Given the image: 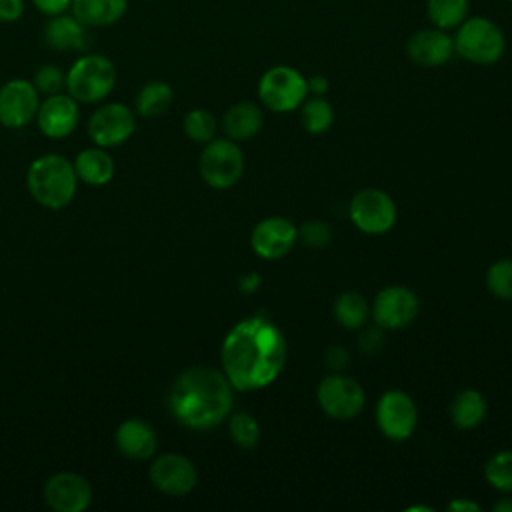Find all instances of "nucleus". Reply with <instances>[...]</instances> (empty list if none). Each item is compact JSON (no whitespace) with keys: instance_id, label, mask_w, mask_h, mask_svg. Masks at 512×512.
I'll return each mask as SVG.
<instances>
[{"instance_id":"a878e982","label":"nucleus","mask_w":512,"mask_h":512,"mask_svg":"<svg viewBox=\"0 0 512 512\" xmlns=\"http://www.w3.org/2000/svg\"><path fill=\"white\" fill-rule=\"evenodd\" d=\"M370 316V306L366 302V298L354 290L342 292L336 300H334V318L340 326L348 328V330H358L366 324Z\"/></svg>"},{"instance_id":"f03ea898","label":"nucleus","mask_w":512,"mask_h":512,"mask_svg":"<svg viewBox=\"0 0 512 512\" xmlns=\"http://www.w3.org/2000/svg\"><path fill=\"white\" fill-rule=\"evenodd\" d=\"M232 392L234 388L222 370L194 366L174 380L168 392V408L182 426L208 430L230 416Z\"/></svg>"},{"instance_id":"9b49d317","label":"nucleus","mask_w":512,"mask_h":512,"mask_svg":"<svg viewBox=\"0 0 512 512\" xmlns=\"http://www.w3.org/2000/svg\"><path fill=\"white\" fill-rule=\"evenodd\" d=\"M420 312V300L414 290L406 286L382 288L370 306V314L382 330H398L416 320Z\"/></svg>"},{"instance_id":"f3484780","label":"nucleus","mask_w":512,"mask_h":512,"mask_svg":"<svg viewBox=\"0 0 512 512\" xmlns=\"http://www.w3.org/2000/svg\"><path fill=\"white\" fill-rule=\"evenodd\" d=\"M78 120H80L78 102L68 92L44 96V100H40V106L36 112V124L44 136L52 140L66 138L76 130Z\"/></svg>"},{"instance_id":"39448f33","label":"nucleus","mask_w":512,"mask_h":512,"mask_svg":"<svg viewBox=\"0 0 512 512\" xmlns=\"http://www.w3.org/2000/svg\"><path fill=\"white\" fill-rule=\"evenodd\" d=\"M504 50L506 36L502 28L484 16L466 18L456 30L454 52L472 64L490 66L504 56Z\"/></svg>"},{"instance_id":"423d86ee","label":"nucleus","mask_w":512,"mask_h":512,"mask_svg":"<svg viewBox=\"0 0 512 512\" xmlns=\"http://www.w3.org/2000/svg\"><path fill=\"white\" fill-rule=\"evenodd\" d=\"M258 98L272 112H292L308 98L306 78L292 66H272L258 80Z\"/></svg>"},{"instance_id":"58836bf2","label":"nucleus","mask_w":512,"mask_h":512,"mask_svg":"<svg viewBox=\"0 0 512 512\" xmlns=\"http://www.w3.org/2000/svg\"><path fill=\"white\" fill-rule=\"evenodd\" d=\"M306 86H308V94L312 96H324L330 88L328 78L322 74H314L312 78H306Z\"/></svg>"},{"instance_id":"9d476101","label":"nucleus","mask_w":512,"mask_h":512,"mask_svg":"<svg viewBox=\"0 0 512 512\" xmlns=\"http://www.w3.org/2000/svg\"><path fill=\"white\" fill-rule=\"evenodd\" d=\"M86 130L96 146L114 148L134 134L136 116L126 104L108 102L90 114Z\"/></svg>"},{"instance_id":"c9c22d12","label":"nucleus","mask_w":512,"mask_h":512,"mask_svg":"<svg viewBox=\"0 0 512 512\" xmlns=\"http://www.w3.org/2000/svg\"><path fill=\"white\" fill-rule=\"evenodd\" d=\"M26 12V0H0V22H18Z\"/></svg>"},{"instance_id":"bb28decb","label":"nucleus","mask_w":512,"mask_h":512,"mask_svg":"<svg viewBox=\"0 0 512 512\" xmlns=\"http://www.w3.org/2000/svg\"><path fill=\"white\" fill-rule=\"evenodd\" d=\"M426 12L436 28H458L468 14V0H426Z\"/></svg>"},{"instance_id":"37998d69","label":"nucleus","mask_w":512,"mask_h":512,"mask_svg":"<svg viewBox=\"0 0 512 512\" xmlns=\"http://www.w3.org/2000/svg\"><path fill=\"white\" fill-rule=\"evenodd\" d=\"M510 2H512V0H510Z\"/></svg>"},{"instance_id":"c756f323","label":"nucleus","mask_w":512,"mask_h":512,"mask_svg":"<svg viewBox=\"0 0 512 512\" xmlns=\"http://www.w3.org/2000/svg\"><path fill=\"white\" fill-rule=\"evenodd\" d=\"M184 134L198 144H208L216 136V118L204 108H192L184 116Z\"/></svg>"},{"instance_id":"dca6fc26","label":"nucleus","mask_w":512,"mask_h":512,"mask_svg":"<svg viewBox=\"0 0 512 512\" xmlns=\"http://www.w3.org/2000/svg\"><path fill=\"white\" fill-rule=\"evenodd\" d=\"M298 240V228L284 216H270L260 220L250 234L252 250L264 260H278L286 256Z\"/></svg>"},{"instance_id":"5701e85b","label":"nucleus","mask_w":512,"mask_h":512,"mask_svg":"<svg viewBox=\"0 0 512 512\" xmlns=\"http://www.w3.org/2000/svg\"><path fill=\"white\" fill-rule=\"evenodd\" d=\"M262 124V108L254 102H238L230 106L222 118V128L230 140H248L260 132Z\"/></svg>"},{"instance_id":"f257e3e1","label":"nucleus","mask_w":512,"mask_h":512,"mask_svg":"<svg viewBox=\"0 0 512 512\" xmlns=\"http://www.w3.org/2000/svg\"><path fill=\"white\" fill-rule=\"evenodd\" d=\"M288 356L282 330L266 318H244L230 328L220 348L222 372L234 390L250 392L272 384Z\"/></svg>"},{"instance_id":"72a5a7b5","label":"nucleus","mask_w":512,"mask_h":512,"mask_svg":"<svg viewBox=\"0 0 512 512\" xmlns=\"http://www.w3.org/2000/svg\"><path fill=\"white\" fill-rule=\"evenodd\" d=\"M298 240L308 248H324L332 240V230L322 220H308L298 228Z\"/></svg>"},{"instance_id":"2f4dec72","label":"nucleus","mask_w":512,"mask_h":512,"mask_svg":"<svg viewBox=\"0 0 512 512\" xmlns=\"http://www.w3.org/2000/svg\"><path fill=\"white\" fill-rule=\"evenodd\" d=\"M32 84L40 96L66 92V70H62L56 64H42L36 68Z\"/></svg>"},{"instance_id":"4468645a","label":"nucleus","mask_w":512,"mask_h":512,"mask_svg":"<svg viewBox=\"0 0 512 512\" xmlns=\"http://www.w3.org/2000/svg\"><path fill=\"white\" fill-rule=\"evenodd\" d=\"M148 476L154 488L168 496H184L192 492L198 482V472L194 462L176 452H166L156 456L150 464Z\"/></svg>"},{"instance_id":"1a4fd4ad","label":"nucleus","mask_w":512,"mask_h":512,"mask_svg":"<svg viewBox=\"0 0 512 512\" xmlns=\"http://www.w3.org/2000/svg\"><path fill=\"white\" fill-rule=\"evenodd\" d=\"M316 398L324 414L334 420H352L364 408V388L350 376L334 372L320 380Z\"/></svg>"},{"instance_id":"ea45409f","label":"nucleus","mask_w":512,"mask_h":512,"mask_svg":"<svg viewBox=\"0 0 512 512\" xmlns=\"http://www.w3.org/2000/svg\"><path fill=\"white\" fill-rule=\"evenodd\" d=\"M260 282H262L260 274L248 272V274H244V276L238 280V288H240V292H244V294H252V292H256V290L260 288Z\"/></svg>"},{"instance_id":"b1692460","label":"nucleus","mask_w":512,"mask_h":512,"mask_svg":"<svg viewBox=\"0 0 512 512\" xmlns=\"http://www.w3.org/2000/svg\"><path fill=\"white\" fill-rule=\"evenodd\" d=\"M486 410L488 406L482 392L474 388H466L454 396L450 404V420L456 428L470 430L482 424V420L486 418Z\"/></svg>"},{"instance_id":"e433bc0d","label":"nucleus","mask_w":512,"mask_h":512,"mask_svg":"<svg viewBox=\"0 0 512 512\" xmlns=\"http://www.w3.org/2000/svg\"><path fill=\"white\" fill-rule=\"evenodd\" d=\"M324 362L330 370L340 372L350 362V352L344 346H328L324 350Z\"/></svg>"},{"instance_id":"cd10ccee","label":"nucleus","mask_w":512,"mask_h":512,"mask_svg":"<svg viewBox=\"0 0 512 512\" xmlns=\"http://www.w3.org/2000/svg\"><path fill=\"white\" fill-rule=\"evenodd\" d=\"M300 106H302L300 120L308 134H322L332 126L334 110H332V104L324 96L306 98Z\"/></svg>"},{"instance_id":"f8f14e48","label":"nucleus","mask_w":512,"mask_h":512,"mask_svg":"<svg viewBox=\"0 0 512 512\" xmlns=\"http://www.w3.org/2000/svg\"><path fill=\"white\" fill-rule=\"evenodd\" d=\"M40 94L32 80L10 78L0 86V124L20 130L36 120Z\"/></svg>"},{"instance_id":"aec40b11","label":"nucleus","mask_w":512,"mask_h":512,"mask_svg":"<svg viewBox=\"0 0 512 512\" xmlns=\"http://www.w3.org/2000/svg\"><path fill=\"white\" fill-rule=\"evenodd\" d=\"M116 448L130 460H148L158 448V436L152 424L140 418H126L114 432Z\"/></svg>"},{"instance_id":"412c9836","label":"nucleus","mask_w":512,"mask_h":512,"mask_svg":"<svg viewBox=\"0 0 512 512\" xmlns=\"http://www.w3.org/2000/svg\"><path fill=\"white\" fill-rule=\"evenodd\" d=\"M70 12L88 28L118 24L128 12V0H72Z\"/></svg>"},{"instance_id":"6ab92c4d","label":"nucleus","mask_w":512,"mask_h":512,"mask_svg":"<svg viewBox=\"0 0 512 512\" xmlns=\"http://www.w3.org/2000/svg\"><path fill=\"white\" fill-rule=\"evenodd\" d=\"M406 54L418 66H442L454 56V38L442 28H424L408 38Z\"/></svg>"},{"instance_id":"473e14b6","label":"nucleus","mask_w":512,"mask_h":512,"mask_svg":"<svg viewBox=\"0 0 512 512\" xmlns=\"http://www.w3.org/2000/svg\"><path fill=\"white\" fill-rule=\"evenodd\" d=\"M486 286L494 296L512 300V258L498 260L486 270Z\"/></svg>"},{"instance_id":"c85d7f7f","label":"nucleus","mask_w":512,"mask_h":512,"mask_svg":"<svg viewBox=\"0 0 512 512\" xmlns=\"http://www.w3.org/2000/svg\"><path fill=\"white\" fill-rule=\"evenodd\" d=\"M484 476L492 488L512 492V450L492 454L484 466Z\"/></svg>"},{"instance_id":"7c9ffc66","label":"nucleus","mask_w":512,"mask_h":512,"mask_svg":"<svg viewBox=\"0 0 512 512\" xmlns=\"http://www.w3.org/2000/svg\"><path fill=\"white\" fill-rule=\"evenodd\" d=\"M228 432L230 438L240 446V448H254L260 440V426L256 418L248 412H236L228 420Z\"/></svg>"},{"instance_id":"2eb2a0df","label":"nucleus","mask_w":512,"mask_h":512,"mask_svg":"<svg viewBox=\"0 0 512 512\" xmlns=\"http://www.w3.org/2000/svg\"><path fill=\"white\" fill-rule=\"evenodd\" d=\"M42 496L54 512H84L92 502V484L82 474L56 472L46 480Z\"/></svg>"},{"instance_id":"6e6552de","label":"nucleus","mask_w":512,"mask_h":512,"mask_svg":"<svg viewBox=\"0 0 512 512\" xmlns=\"http://www.w3.org/2000/svg\"><path fill=\"white\" fill-rule=\"evenodd\" d=\"M348 216L364 234H384L396 222V204L380 188H362L352 196Z\"/></svg>"},{"instance_id":"4be33fe9","label":"nucleus","mask_w":512,"mask_h":512,"mask_svg":"<svg viewBox=\"0 0 512 512\" xmlns=\"http://www.w3.org/2000/svg\"><path fill=\"white\" fill-rule=\"evenodd\" d=\"M72 164H74L78 180H82L88 186L108 184L116 170L112 156L102 146H94V148H86V150L78 152V156L74 158Z\"/></svg>"},{"instance_id":"a19ab883","label":"nucleus","mask_w":512,"mask_h":512,"mask_svg":"<svg viewBox=\"0 0 512 512\" xmlns=\"http://www.w3.org/2000/svg\"><path fill=\"white\" fill-rule=\"evenodd\" d=\"M450 512H480V504L468 500V498H456L446 506Z\"/></svg>"},{"instance_id":"ddd939ff","label":"nucleus","mask_w":512,"mask_h":512,"mask_svg":"<svg viewBox=\"0 0 512 512\" xmlns=\"http://www.w3.org/2000/svg\"><path fill=\"white\" fill-rule=\"evenodd\" d=\"M376 424L390 440H406L418 424V410L414 400L402 390H388L376 404Z\"/></svg>"},{"instance_id":"79ce46f5","label":"nucleus","mask_w":512,"mask_h":512,"mask_svg":"<svg viewBox=\"0 0 512 512\" xmlns=\"http://www.w3.org/2000/svg\"><path fill=\"white\" fill-rule=\"evenodd\" d=\"M494 512H512V498H504L494 504Z\"/></svg>"},{"instance_id":"0eeeda50","label":"nucleus","mask_w":512,"mask_h":512,"mask_svg":"<svg viewBox=\"0 0 512 512\" xmlns=\"http://www.w3.org/2000/svg\"><path fill=\"white\" fill-rule=\"evenodd\" d=\"M198 168L208 186L226 190L244 174V152L230 138H214L204 146Z\"/></svg>"},{"instance_id":"f704fd0d","label":"nucleus","mask_w":512,"mask_h":512,"mask_svg":"<svg viewBox=\"0 0 512 512\" xmlns=\"http://www.w3.org/2000/svg\"><path fill=\"white\" fill-rule=\"evenodd\" d=\"M358 346L366 352V354H378L384 346V334H382V328L376 326V328H366L362 332V336L358 338Z\"/></svg>"},{"instance_id":"20e7f679","label":"nucleus","mask_w":512,"mask_h":512,"mask_svg":"<svg viewBox=\"0 0 512 512\" xmlns=\"http://www.w3.org/2000/svg\"><path fill=\"white\" fill-rule=\"evenodd\" d=\"M116 86L114 62L98 52H82L66 70V92L78 104L102 102Z\"/></svg>"},{"instance_id":"a211bd4d","label":"nucleus","mask_w":512,"mask_h":512,"mask_svg":"<svg viewBox=\"0 0 512 512\" xmlns=\"http://www.w3.org/2000/svg\"><path fill=\"white\" fill-rule=\"evenodd\" d=\"M42 40L56 52H88L92 28L82 24L70 10L50 16L42 28Z\"/></svg>"},{"instance_id":"4c0bfd02","label":"nucleus","mask_w":512,"mask_h":512,"mask_svg":"<svg viewBox=\"0 0 512 512\" xmlns=\"http://www.w3.org/2000/svg\"><path fill=\"white\" fill-rule=\"evenodd\" d=\"M32 6L44 14V16H56V14H62V12H68L70 6H72V0H30Z\"/></svg>"},{"instance_id":"393cba45","label":"nucleus","mask_w":512,"mask_h":512,"mask_svg":"<svg viewBox=\"0 0 512 512\" xmlns=\"http://www.w3.org/2000/svg\"><path fill=\"white\" fill-rule=\"evenodd\" d=\"M172 100H174V90L168 82L150 80L138 90L134 106H136V112L140 116L154 118V116L164 114L170 108Z\"/></svg>"},{"instance_id":"7ed1b4c3","label":"nucleus","mask_w":512,"mask_h":512,"mask_svg":"<svg viewBox=\"0 0 512 512\" xmlns=\"http://www.w3.org/2000/svg\"><path fill=\"white\" fill-rule=\"evenodd\" d=\"M78 176L74 164L60 154H42L28 166L26 188L48 210L66 208L76 194Z\"/></svg>"}]
</instances>
